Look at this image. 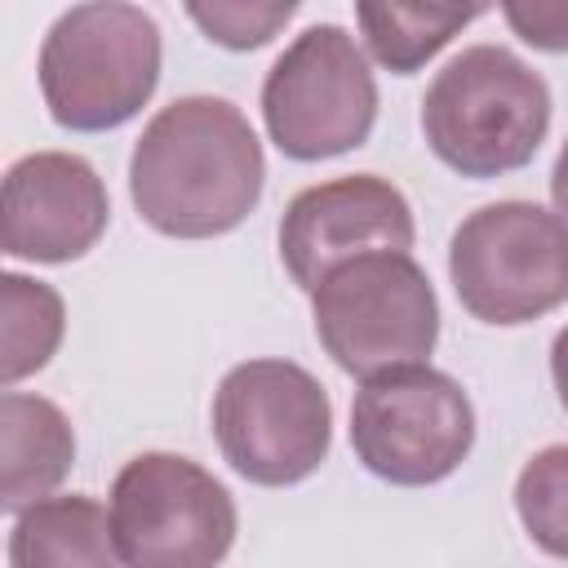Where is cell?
Here are the masks:
<instances>
[{
  "mask_svg": "<svg viewBox=\"0 0 568 568\" xmlns=\"http://www.w3.org/2000/svg\"><path fill=\"white\" fill-rule=\"evenodd\" d=\"M266 155L248 115L213 93L160 106L129 155V200L138 217L173 240L235 231L262 200Z\"/></svg>",
  "mask_w": 568,
  "mask_h": 568,
  "instance_id": "obj_1",
  "label": "cell"
},
{
  "mask_svg": "<svg viewBox=\"0 0 568 568\" xmlns=\"http://www.w3.org/2000/svg\"><path fill=\"white\" fill-rule=\"evenodd\" d=\"M550 129L546 80L506 44H470L422 93V133L439 164L488 182L524 169Z\"/></svg>",
  "mask_w": 568,
  "mask_h": 568,
  "instance_id": "obj_2",
  "label": "cell"
},
{
  "mask_svg": "<svg viewBox=\"0 0 568 568\" xmlns=\"http://www.w3.org/2000/svg\"><path fill=\"white\" fill-rule=\"evenodd\" d=\"M413 240L417 226L404 191L377 173L315 182L280 217V257L302 293H315L328 271L364 253H408Z\"/></svg>",
  "mask_w": 568,
  "mask_h": 568,
  "instance_id": "obj_10",
  "label": "cell"
},
{
  "mask_svg": "<svg viewBox=\"0 0 568 568\" xmlns=\"http://www.w3.org/2000/svg\"><path fill=\"white\" fill-rule=\"evenodd\" d=\"M106 515L124 568H217L240 528L226 484L182 453L129 457Z\"/></svg>",
  "mask_w": 568,
  "mask_h": 568,
  "instance_id": "obj_7",
  "label": "cell"
},
{
  "mask_svg": "<svg viewBox=\"0 0 568 568\" xmlns=\"http://www.w3.org/2000/svg\"><path fill=\"white\" fill-rule=\"evenodd\" d=\"M164 40L146 9L124 0L71 4L40 44V93L53 124L106 133L129 124L160 84Z\"/></svg>",
  "mask_w": 568,
  "mask_h": 568,
  "instance_id": "obj_3",
  "label": "cell"
},
{
  "mask_svg": "<svg viewBox=\"0 0 568 568\" xmlns=\"http://www.w3.org/2000/svg\"><path fill=\"white\" fill-rule=\"evenodd\" d=\"M297 13L293 0H213L186 4V18L222 49H262Z\"/></svg>",
  "mask_w": 568,
  "mask_h": 568,
  "instance_id": "obj_17",
  "label": "cell"
},
{
  "mask_svg": "<svg viewBox=\"0 0 568 568\" xmlns=\"http://www.w3.org/2000/svg\"><path fill=\"white\" fill-rule=\"evenodd\" d=\"M75 466V430L67 413L27 390L0 395V506L27 510L71 475Z\"/></svg>",
  "mask_w": 568,
  "mask_h": 568,
  "instance_id": "obj_12",
  "label": "cell"
},
{
  "mask_svg": "<svg viewBox=\"0 0 568 568\" xmlns=\"http://www.w3.org/2000/svg\"><path fill=\"white\" fill-rule=\"evenodd\" d=\"M111 217L98 169L75 151H31L4 173L0 240L22 262H75L84 257Z\"/></svg>",
  "mask_w": 568,
  "mask_h": 568,
  "instance_id": "obj_11",
  "label": "cell"
},
{
  "mask_svg": "<svg viewBox=\"0 0 568 568\" xmlns=\"http://www.w3.org/2000/svg\"><path fill=\"white\" fill-rule=\"evenodd\" d=\"M515 510L532 546L568 559V444L532 453L515 479Z\"/></svg>",
  "mask_w": 568,
  "mask_h": 568,
  "instance_id": "obj_16",
  "label": "cell"
},
{
  "mask_svg": "<svg viewBox=\"0 0 568 568\" xmlns=\"http://www.w3.org/2000/svg\"><path fill=\"white\" fill-rule=\"evenodd\" d=\"M448 280L479 324H532L568 302V222L532 200L484 204L448 240Z\"/></svg>",
  "mask_w": 568,
  "mask_h": 568,
  "instance_id": "obj_5",
  "label": "cell"
},
{
  "mask_svg": "<svg viewBox=\"0 0 568 568\" xmlns=\"http://www.w3.org/2000/svg\"><path fill=\"white\" fill-rule=\"evenodd\" d=\"M501 18L524 44L541 53H568V0H510L501 4Z\"/></svg>",
  "mask_w": 568,
  "mask_h": 568,
  "instance_id": "obj_18",
  "label": "cell"
},
{
  "mask_svg": "<svg viewBox=\"0 0 568 568\" xmlns=\"http://www.w3.org/2000/svg\"><path fill=\"white\" fill-rule=\"evenodd\" d=\"M484 9L479 4H355V22L364 31L368 53L395 71V75H413L422 62H430L462 27H470Z\"/></svg>",
  "mask_w": 568,
  "mask_h": 568,
  "instance_id": "obj_14",
  "label": "cell"
},
{
  "mask_svg": "<svg viewBox=\"0 0 568 568\" xmlns=\"http://www.w3.org/2000/svg\"><path fill=\"white\" fill-rule=\"evenodd\" d=\"M351 448L368 475L399 488H426L470 457L475 408L448 373L430 364L395 368L355 390Z\"/></svg>",
  "mask_w": 568,
  "mask_h": 568,
  "instance_id": "obj_9",
  "label": "cell"
},
{
  "mask_svg": "<svg viewBox=\"0 0 568 568\" xmlns=\"http://www.w3.org/2000/svg\"><path fill=\"white\" fill-rule=\"evenodd\" d=\"M550 377H555V390H559V404L568 413V324L555 333L550 342Z\"/></svg>",
  "mask_w": 568,
  "mask_h": 568,
  "instance_id": "obj_19",
  "label": "cell"
},
{
  "mask_svg": "<svg viewBox=\"0 0 568 568\" xmlns=\"http://www.w3.org/2000/svg\"><path fill=\"white\" fill-rule=\"evenodd\" d=\"M311 315L328 359L359 382L426 364L439 342V302L413 253H364L328 271Z\"/></svg>",
  "mask_w": 568,
  "mask_h": 568,
  "instance_id": "obj_4",
  "label": "cell"
},
{
  "mask_svg": "<svg viewBox=\"0 0 568 568\" xmlns=\"http://www.w3.org/2000/svg\"><path fill=\"white\" fill-rule=\"evenodd\" d=\"M0 382L13 386L31 373H40L58 346H62V328H67V306L62 293L44 280L4 271L0 275Z\"/></svg>",
  "mask_w": 568,
  "mask_h": 568,
  "instance_id": "obj_15",
  "label": "cell"
},
{
  "mask_svg": "<svg viewBox=\"0 0 568 568\" xmlns=\"http://www.w3.org/2000/svg\"><path fill=\"white\" fill-rule=\"evenodd\" d=\"M262 120L288 160H333L368 142L377 124V80L337 22H315L271 62L262 80Z\"/></svg>",
  "mask_w": 568,
  "mask_h": 568,
  "instance_id": "obj_8",
  "label": "cell"
},
{
  "mask_svg": "<svg viewBox=\"0 0 568 568\" xmlns=\"http://www.w3.org/2000/svg\"><path fill=\"white\" fill-rule=\"evenodd\" d=\"M9 568H120L111 515L89 493L44 497L13 515Z\"/></svg>",
  "mask_w": 568,
  "mask_h": 568,
  "instance_id": "obj_13",
  "label": "cell"
},
{
  "mask_svg": "<svg viewBox=\"0 0 568 568\" xmlns=\"http://www.w3.org/2000/svg\"><path fill=\"white\" fill-rule=\"evenodd\" d=\"M550 200H555V213L568 222V142L559 146L555 169H550Z\"/></svg>",
  "mask_w": 568,
  "mask_h": 568,
  "instance_id": "obj_20",
  "label": "cell"
},
{
  "mask_svg": "<svg viewBox=\"0 0 568 568\" xmlns=\"http://www.w3.org/2000/svg\"><path fill=\"white\" fill-rule=\"evenodd\" d=\"M213 439L248 484H302L333 444L328 390L293 359H244L213 390Z\"/></svg>",
  "mask_w": 568,
  "mask_h": 568,
  "instance_id": "obj_6",
  "label": "cell"
}]
</instances>
